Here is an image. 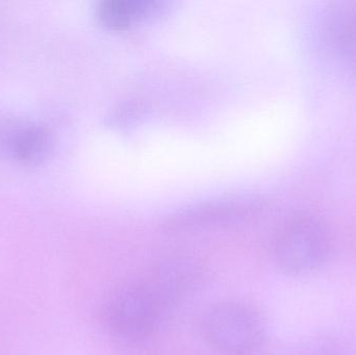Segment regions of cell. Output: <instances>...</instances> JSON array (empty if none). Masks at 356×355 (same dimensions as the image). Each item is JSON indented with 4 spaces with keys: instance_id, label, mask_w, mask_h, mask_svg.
Masks as SVG:
<instances>
[{
    "instance_id": "cell-1",
    "label": "cell",
    "mask_w": 356,
    "mask_h": 355,
    "mask_svg": "<svg viewBox=\"0 0 356 355\" xmlns=\"http://www.w3.org/2000/svg\"><path fill=\"white\" fill-rule=\"evenodd\" d=\"M171 310L168 300L146 279L114 294L106 304L104 320L117 337L137 342L154 335Z\"/></svg>"
},
{
    "instance_id": "cell-2",
    "label": "cell",
    "mask_w": 356,
    "mask_h": 355,
    "mask_svg": "<svg viewBox=\"0 0 356 355\" xmlns=\"http://www.w3.org/2000/svg\"><path fill=\"white\" fill-rule=\"evenodd\" d=\"M200 331L207 343L223 355H255L265 344L263 319L238 302L211 306L201 319Z\"/></svg>"
},
{
    "instance_id": "cell-7",
    "label": "cell",
    "mask_w": 356,
    "mask_h": 355,
    "mask_svg": "<svg viewBox=\"0 0 356 355\" xmlns=\"http://www.w3.org/2000/svg\"><path fill=\"white\" fill-rule=\"evenodd\" d=\"M296 355H345L341 344L330 336H314L305 340Z\"/></svg>"
},
{
    "instance_id": "cell-3",
    "label": "cell",
    "mask_w": 356,
    "mask_h": 355,
    "mask_svg": "<svg viewBox=\"0 0 356 355\" xmlns=\"http://www.w3.org/2000/svg\"><path fill=\"white\" fill-rule=\"evenodd\" d=\"M330 251L325 227L311 217H300L284 225L273 244L275 264L284 272L307 274L321 268Z\"/></svg>"
},
{
    "instance_id": "cell-4",
    "label": "cell",
    "mask_w": 356,
    "mask_h": 355,
    "mask_svg": "<svg viewBox=\"0 0 356 355\" xmlns=\"http://www.w3.org/2000/svg\"><path fill=\"white\" fill-rule=\"evenodd\" d=\"M261 208V200L254 197L219 198L177 210L168 217L165 227L170 231H186L236 224L252 218Z\"/></svg>"
},
{
    "instance_id": "cell-5",
    "label": "cell",
    "mask_w": 356,
    "mask_h": 355,
    "mask_svg": "<svg viewBox=\"0 0 356 355\" xmlns=\"http://www.w3.org/2000/svg\"><path fill=\"white\" fill-rule=\"evenodd\" d=\"M164 6L154 0H108L98 6L96 16L104 26L124 29L159 16Z\"/></svg>"
},
{
    "instance_id": "cell-6",
    "label": "cell",
    "mask_w": 356,
    "mask_h": 355,
    "mask_svg": "<svg viewBox=\"0 0 356 355\" xmlns=\"http://www.w3.org/2000/svg\"><path fill=\"white\" fill-rule=\"evenodd\" d=\"M54 145V138L46 127L27 125L14 131L8 141L13 158L25 166H35L48 158Z\"/></svg>"
}]
</instances>
